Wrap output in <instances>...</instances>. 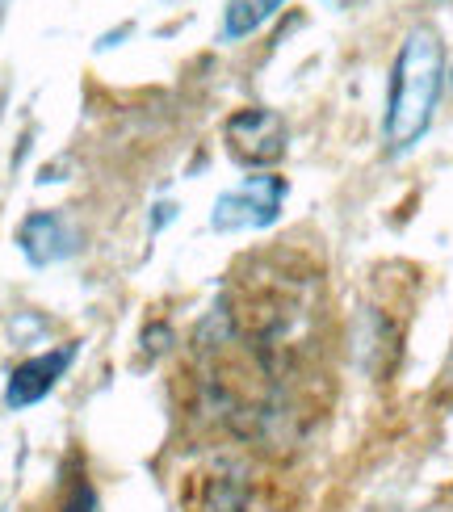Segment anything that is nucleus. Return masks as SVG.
<instances>
[{
  "label": "nucleus",
  "instance_id": "f257e3e1",
  "mask_svg": "<svg viewBox=\"0 0 453 512\" xmlns=\"http://www.w3.org/2000/svg\"><path fill=\"white\" fill-rule=\"evenodd\" d=\"M441 93H445L441 34L428 26L407 30L391 68V97H386V122H382V139L391 152H407V147L424 139L441 105Z\"/></svg>",
  "mask_w": 453,
  "mask_h": 512
},
{
  "label": "nucleus",
  "instance_id": "f03ea898",
  "mask_svg": "<svg viewBox=\"0 0 453 512\" xmlns=\"http://www.w3.org/2000/svg\"><path fill=\"white\" fill-rule=\"evenodd\" d=\"M290 194V185L282 177H248L244 185L235 189H223L214 198V210H210V227L219 236H235V231H261V227H273L282 219V202Z\"/></svg>",
  "mask_w": 453,
  "mask_h": 512
},
{
  "label": "nucleus",
  "instance_id": "7ed1b4c3",
  "mask_svg": "<svg viewBox=\"0 0 453 512\" xmlns=\"http://www.w3.org/2000/svg\"><path fill=\"white\" fill-rule=\"evenodd\" d=\"M227 152L240 168H273L286 156L290 143V126L277 110H265V105H252V110L231 114L223 126Z\"/></svg>",
  "mask_w": 453,
  "mask_h": 512
},
{
  "label": "nucleus",
  "instance_id": "20e7f679",
  "mask_svg": "<svg viewBox=\"0 0 453 512\" xmlns=\"http://www.w3.org/2000/svg\"><path fill=\"white\" fill-rule=\"evenodd\" d=\"M80 345L72 340V345H59V349H47V353H34L26 357L21 366L9 374L5 382V408L13 412H26L34 408V403H42L55 387H59V378L72 370V361H76Z\"/></svg>",
  "mask_w": 453,
  "mask_h": 512
},
{
  "label": "nucleus",
  "instance_id": "39448f33",
  "mask_svg": "<svg viewBox=\"0 0 453 512\" xmlns=\"http://www.w3.org/2000/svg\"><path fill=\"white\" fill-rule=\"evenodd\" d=\"M17 248L34 269H47L76 256L80 248V231L72 227V219L63 210H34V215L21 219L17 227Z\"/></svg>",
  "mask_w": 453,
  "mask_h": 512
},
{
  "label": "nucleus",
  "instance_id": "423d86ee",
  "mask_svg": "<svg viewBox=\"0 0 453 512\" xmlns=\"http://www.w3.org/2000/svg\"><path fill=\"white\" fill-rule=\"evenodd\" d=\"M282 5L286 0H227L223 21H219V42H240L256 34Z\"/></svg>",
  "mask_w": 453,
  "mask_h": 512
},
{
  "label": "nucleus",
  "instance_id": "0eeeda50",
  "mask_svg": "<svg viewBox=\"0 0 453 512\" xmlns=\"http://www.w3.org/2000/svg\"><path fill=\"white\" fill-rule=\"evenodd\" d=\"M248 508V479L223 471L202 483V512H244Z\"/></svg>",
  "mask_w": 453,
  "mask_h": 512
},
{
  "label": "nucleus",
  "instance_id": "6e6552de",
  "mask_svg": "<svg viewBox=\"0 0 453 512\" xmlns=\"http://www.w3.org/2000/svg\"><path fill=\"white\" fill-rule=\"evenodd\" d=\"M59 512H101V500H97V487L89 479H76L68 487V496H63Z\"/></svg>",
  "mask_w": 453,
  "mask_h": 512
},
{
  "label": "nucleus",
  "instance_id": "1a4fd4ad",
  "mask_svg": "<svg viewBox=\"0 0 453 512\" xmlns=\"http://www.w3.org/2000/svg\"><path fill=\"white\" fill-rule=\"evenodd\" d=\"M172 219H177V206H172V202H160V206H156V215H151V231L168 227Z\"/></svg>",
  "mask_w": 453,
  "mask_h": 512
},
{
  "label": "nucleus",
  "instance_id": "9d476101",
  "mask_svg": "<svg viewBox=\"0 0 453 512\" xmlns=\"http://www.w3.org/2000/svg\"><path fill=\"white\" fill-rule=\"evenodd\" d=\"M445 378L453 382V353H449V366H445Z\"/></svg>",
  "mask_w": 453,
  "mask_h": 512
},
{
  "label": "nucleus",
  "instance_id": "9b49d317",
  "mask_svg": "<svg viewBox=\"0 0 453 512\" xmlns=\"http://www.w3.org/2000/svg\"><path fill=\"white\" fill-rule=\"evenodd\" d=\"M332 5H353V0H332Z\"/></svg>",
  "mask_w": 453,
  "mask_h": 512
}]
</instances>
